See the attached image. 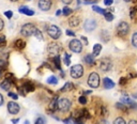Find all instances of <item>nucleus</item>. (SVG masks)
<instances>
[{"label":"nucleus","instance_id":"bb28decb","mask_svg":"<svg viewBox=\"0 0 137 124\" xmlns=\"http://www.w3.org/2000/svg\"><path fill=\"white\" fill-rule=\"evenodd\" d=\"M63 62H64V64L66 65H70L71 64V59H70V55H68V54H66L64 55V58H63Z\"/></svg>","mask_w":137,"mask_h":124},{"label":"nucleus","instance_id":"864d4df0","mask_svg":"<svg viewBox=\"0 0 137 124\" xmlns=\"http://www.w3.org/2000/svg\"><path fill=\"white\" fill-rule=\"evenodd\" d=\"M91 93V91H86V92H85V94H90Z\"/></svg>","mask_w":137,"mask_h":124},{"label":"nucleus","instance_id":"473e14b6","mask_svg":"<svg viewBox=\"0 0 137 124\" xmlns=\"http://www.w3.org/2000/svg\"><path fill=\"white\" fill-rule=\"evenodd\" d=\"M136 13H137V8H132L131 9V14H130L132 19H134L136 17Z\"/></svg>","mask_w":137,"mask_h":124},{"label":"nucleus","instance_id":"f257e3e1","mask_svg":"<svg viewBox=\"0 0 137 124\" xmlns=\"http://www.w3.org/2000/svg\"><path fill=\"white\" fill-rule=\"evenodd\" d=\"M35 30H37L35 26L33 24H30V22H29V24H25L22 27L21 33H22V35H24V37H30V35L34 34Z\"/></svg>","mask_w":137,"mask_h":124},{"label":"nucleus","instance_id":"de8ad7c7","mask_svg":"<svg viewBox=\"0 0 137 124\" xmlns=\"http://www.w3.org/2000/svg\"><path fill=\"white\" fill-rule=\"evenodd\" d=\"M126 83L125 78H121V80H120V84H123V83Z\"/></svg>","mask_w":137,"mask_h":124},{"label":"nucleus","instance_id":"72a5a7b5","mask_svg":"<svg viewBox=\"0 0 137 124\" xmlns=\"http://www.w3.org/2000/svg\"><path fill=\"white\" fill-rule=\"evenodd\" d=\"M71 88H72V83H68L64 84V87L61 89V91H68V90H70Z\"/></svg>","mask_w":137,"mask_h":124},{"label":"nucleus","instance_id":"b1692460","mask_svg":"<svg viewBox=\"0 0 137 124\" xmlns=\"http://www.w3.org/2000/svg\"><path fill=\"white\" fill-rule=\"evenodd\" d=\"M47 83H49V84H57L58 83V79H57L56 76H50L47 79Z\"/></svg>","mask_w":137,"mask_h":124},{"label":"nucleus","instance_id":"6e6d98bb","mask_svg":"<svg viewBox=\"0 0 137 124\" xmlns=\"http://www.w3.org/2000/svg\"><path fill=\"white\" fill-rule=\"evenodd\" d=\"M11 1H13V2H15V1H18V0H11Z\"/></svg>","mask_w":137,"mask_h":124},{"label":"nucleus","instance_id":"6ab92c4d","mask_svg":"<svg viewBox=\"0 0 137 124\" xmlns=\"http://www.w3.org/2000/svg\"><path fill=\"white\" fill-rule=\"evenodd\" d=\"M26 46V43H25V41H23V40H17L15 42V47L16 48H18V49H23Z\"/></svg>","mask_w":137,"mask_h":124},{"label":"nucleus","instance_id":"09e8293b","mask_svg":"<svg viewBox=\"0 0 137 124\" xmlns=\"http://www.w3.org/2000/svg\"><path fill=\"white\" fill-rule=\"evenodd\" d=\"M81 40H83V41H84V43H85V44H86V45L88 44V41H87V39H86V38H85V37H81Z\"/></svg>","mask_w":137,"mask_h":124},{"label":"nucleus","instance_id":"4be33fe9","mask_svg":"<svg viewBox=\"0 0 137 124\" xmlns=\"http://www.w3.org/2000/svg\"><path fill=\"white\" fill-rule=\"evenodd\" d=\"M54 62H55V66H56L58 70L61 71V62H60V57L59 56H56L54 57Z\"/></svg>","mask_w":137,"mask_h":124},{"label":"nucleus","instance_id":"0eeeda50","mask_svg":"<svg viewBox=\"0 0 137 124\" xmlns=\"http://www.w3.org/2000/svg\"><path fill=\"white\" fill-rule=\"evenodd\" d=\"M70 49L73 51V53H80L81 49H83V44L79 40L77 39H74L70 42Z\"/></svg>","mask_w":137,"mask_h":124},{"label":"nucleus","instance_id":"603ef678","mask_svg":"<svg viewBox=\"0 0 137 124\" xmlns=\"http://www.w3.org/2000/svg\"><path fill=\"white\" fill-rule=\"evenodd\" d=\"M12 122L14 123V124H16V123H18V119L16 120V119H14V120H12Z\"/></svg>","mask_w":137,"mask_h":124},{"label":"nucleus","instance_id":"f3484780","mask_svg":"<svg viewBox=\"0 0 137 124\" xmlns=\"http://www.w3.org/2000/svg\"><path fill=\"white\" fill-rule=\"evenodd\" d=\"M0 87H1L3 90H5V91H9L10 87H11V83H10V81H9L8 79H4V80H3L1 83H0Z\"/></svg>","mask_w":137,"mask_h":124},{"label":"nucleus","instance_id":"f03ea898","mask_svg":"<svg viewBox=\"0 0 137 124\" xmlns=\"http://www.w3.org/2000/svg\"><path fill=\"white\" fill-rule=\"evenodd\" d=\"M71 101L68 99H59L58 100V103H57V107L58 109L61 110V111L66 112V111H68L71 108Z\"/></svg>","mask_w":137,"mask_h":124},{"label":"nucleus","instance_id":"c85d7f7f","mask_svg":"<svg viewBox=\"0 0 137 124\" xmlns=\"http://www.w3.org/2000/svg\"><path fill=\"white\" fill-rule=\"evenodd\" d=\"M132 45L135 48H137V32H135L132 37Z\"/></svg>","mask_w":137,"mask_h":124},{"label":"nucleus","instance_id":"ea45409f","mask_svg":"<svg viewBox=\"0 0 137 124\" xmlns=\"http://www.w3.org/2000/svg\"><path fill=\"white\" fill-rule=\"evenodd\" d=\"M113 2H114V0H104V3H105V5H112L113 4Z\"/></svg>","mask_w":137,"mask_h":124},{"label":"nucleus","instance_id":"5fc2aeb1","mask_svg":"<svg viewBox=\"0 0 137 124\" xmlns=\"http://www.w3.org/2000/svg\"><path fill=\"white\" fill-rule=\"evenodd\" d=\"M25 124H29V121H26V122H25Z\"/></svg>","mask_w":137,"mask_h":124},{"label":"nucleus","instance_id":"c9c22d12","mask_svg":"<svg viewBox=\"0 0 137 124\" xmlns=\"http://www.w3.org/2000/svg\"><path fill=\"white\" fill-rule=\"evenodd\" d=\"M4 45H5V38L4 35H2V37H0V47L4 46Z\"/></svg>","mask_w":137,"mask_h":124},{"label":"nucleus","instance_id":"e433bc0d","mask_svg":"<svg viewBox=\"0 0 137 124\" xmlns=\"http://www.w3.org/2000/svg\"><path fill=\"white\" fill-rule=\"evenodd\" d=\"M35 124H45V121L43 118H38L37 121H35Z\"/></svg>","mask_w":137,"mask_h":124},{"label":"nucleus","instance_id":"ddd939ff","mask_svg":"<svg viewBox=\"0 0 137 124\" xmlns=\"http://www.w3.org/2000/svg\"><path fill=\"white\" fill-rule=\"evenodd\" d=\"M103 84H104V88H105V89H112V88L115 87V83L108 77H106L103 79Z\"/></svg>","mask_w":137,"mask_h":124},{"label":"nucleus","instance_id":"7c9ffc66","mask_svg":"<svg viewBox=\"0 0 137 124\" xmlns=\"http://www.w3.org/2000/svg\"><path fill=\"white\" fill-rule=\"evenodd\" d=\"M114 124H126V122H125V120L123 118L119 117V118H117L115 121H114Z\"/></svg>","mask_w":137,"mask_h":124},{"label":"nucleus","instance_id":"a878e982","mask_svg":"<svg viewBox=\"0 0 137 124\" xmlns=\"http://www.w3.org/2000/svg\"><path fill=\"white\" fill-rule=\"evenodd\" d=\"M72 12H73V10H72L71 8H68V6H66V8L63 9V11H62L64 16H68L70 14H72Z\"/></svg>","mask_w":137,"mask_h":124},{"label":"nucleus","instance_id":"20e7f679","mask_svg":"<svg viewBox=\"0 0 137 124\" xmlns=\"http://www.w3.org/2000/svg\"><path fill=\"white\" fill-rule=\"evenodd\" d=\"M47 34L49 35L51 39H54V40H58V39L61 37V30L57 26L51 25L47 28Z\"/></svg>","mask_w":137,"mask_h":124},{"label":"nucleus","instance_id":"2eb2a0df","mask_svg":"<svg viewBox=\"0 0 137 124\" xmlns=\"http://www.w3.org/2000/svg\"><path fill=\"white\" fill-rule=\"evenodd\" d=\"M85 62L89 65H93L94 64V56L93 55H90V54L87 55V56L85 57Z\"/></svg>","mask_w":137,"mask_h":124},{"label":"nucleus","instance_id":"c03bdc74","mask_svg":"<svg viewBox=\"0 0 137 124\" xmlns=\"http://www.w3.org/2000/svg\"><path fill=\"white\" fill-rule=\"evenodd\" d=\"M96 124H108V122H107L106 120H101V121H97Z\"/></svg>","mask_w":137,"mask_h":124},{"label":"nucleus","instance_id":"a18cd8bd","mask_svg":"<svg viewBox=\"0 0 137 124\" xmlns=\"http://www.w3.org/2000/svg\"><path fill=\"white\" fill-rule=\"evenodd\" d=\"M61 1H62L64 4H70V3L72 2V0H61Z\"/></svg>","mask_w":137,"mask_h":124},{"label":"nucleus","instance_id":"2f4dec72","mask_svg":"<svg viewBox=\"0 0 137 124\" xmlns=\"http://www.w3.org/2000/svg\"><path fill=\"white\" fill-rule=\"evenodd\" d=\"M34 37H37V39H39V40H43V34H42V32L40 30H35L34 32Z\"/></svg>","mask_w":137,"mask_h":124},{"label":"nucleus","instance_id":"a19ab883","mask_svg":"<svg viewBox=\"0 0 137 124\" xmlns=\"http://www.w3.org/2000/svg\"><path fill=\"white\" fill-rule=\"evenodd\" d=\"M67 35H70V37H75V33L73 31H71V30H67Z\"/></svg>","mask_w":137,"mask_h":124},{"label":"nucleus","instance_id":"9d476101","mask_svg":"<svg viewBox=\"0 0 137 124\" xmlns=\"http://www.w3.org/2000/svg\"><path fill=\"white\" fill-rule=\"evenodd\" d=\"M19 105L15 102H9L8 103V111L11 113V115H16V113L19 112Z\"/></svg>","mask_w":137,"mask_h":124},{"label":"nucleus","instance_id":"3c124183","mask_svg":"<svg viewBox=\"0 0 137 124\" xmlns=\"http://www.w3.org/2000/svg\"><path fill=\"white\" fill-rule=\"evenodd\" d=\"M129 124H137V121L136 120H131V121L129 122Z\"/></svg>","mask_w":137,"mask_h":124},{"label":"nucleus","instance_id":"37998d69","mask_svg":"<svg viewBox=\"0 0 137 124\" xmlns=\"http://www.w3.org/2000/svg\"><path fill=\"white\" fill-rule=\"evenodd\" d=\"M3 26H4V22H3V21H2L1 18H0V31H1L2 29H3Z\"/></svg>","mask_w":137,"mask_h":124},{"label":"nucleus","instance_id":"8fccbe9b","mask_svg":"<svg viewBox=\"0 0 137 124\" xmlns=\"http://www.w3.org/2000/svg\"><path fill=\"white\" fill-rule=\"evenodd\" d=\"M2 104H3V96L0 94V106H1Z\"/></svg>","mask_w":137,"mask_h":124},{"label":"nucleus","instance_id":"dca6fc26","mask_svg":"<svg viewBox=\"0 0 137 124\" xmlns=\"http://www.w3.org/2000/svg\"><path fill=\"white\" fill-rule=\"evenodd\" d=\"M101 50H102V45H101V44H95L93 46V56L94 57L99 56L100 53H101Z\"/></svg>","mask_w":137,"mask_h":124},{"label":"nucleus","instance_id":"4d7b16f0","mask_svg":"<svg viewBox=\"0 0 137 124\" xmlns=\"http://www.w3.org/2000/svg\"><path fill=\"white\" fill-rule=\"evenodd\" d=\"M0 75H1V67H0Z\"/></svg>","mask_w":137,"mask_h":124},{"label":"nucleus","instance_id":"423d86ee","mask_svg":"<svg viewBox=\"0 0 137 124\" xmlns=\"http://www.w3.org/2000/svg\"><path fill=\"white\" fill-rule=\"evenodd\" d=\"M71 76L73 78H79L84 74V67L80 64H75L71 67Z\"/></svg>","mask_w":137,"mask_h":124},{"label":"nucleus","instance_id":"f704fd0d","mask_svg":"<svg viewBox=\"0 0 137 124\" xmlns=\"http://www.w3.org/2000/svg\"><path fill=\"white\" fill-rule=\"evenodd\" d=\"M78 101H79V103L81 104V105H86V103H87L86 96H80L79 99H78Z\"/></svg>","mask_w":137,"mask_h":124},{"label":"nucleus","instance_id":"cd10ccee","mask_svg":"<svg viewBox=\"0 0 137 124\" xmlns=\"http://www.w3.org/2000/svg\"><path fill=\"white\" fill-rule=\"evenodd\" d=\"M104 16H105V19L107 21H112L114 19V15L112 14V13H109V12H106L105 14H104Z\"/></svg>","mask_w":137,"mask_h":124},{"label":"nucleus","instance_id":"aec40b11","mask_svg":"<svg viewBox=\"0 0 137 124\" xmlns=\"http://www.w3.org/2000/svg\"><path fill=\"white\" fill-rule=\"evenodd\" d=\"M120 102L123 103V104H125V105H130V104H131L133 101L130 99L128 95H123V96L121 97V100H120Z\"/></svg>","mask_w":137,"mask_h":124},{"label":"nucleus","instance_id":"5701e85b","mask_svg":"<svg viewBox=\"0 0 137 124\" xmlns=\"http://www.w3.org/2000/svg\"><path fill=\"white\" fill-rule=\"evenodd\" d=\"M92 10H93L94 12L99 13V14H103V15L106 13L105 10H103L102 8H100V6H97V5H93V6H92Z\"/></svg>","mask_w":137,"mask_h":124},{"label":"nucleus","instance_id":"393cba45","mask_svg":"<svg viewBox=\"0 0 137 124\" xmlns=\"http://www.w3.org/2000/svg\"><path fill=\"white\" fill-rule=\"evenodd\" d=\"M24 89L26 90V92H27V91H33L34 90V86L32 83H25Z\"/></svg>","mask_w":137,"mask_h":124},{"label":"nucleus","instance_id":"4c0bfd02","mask_svg":"<svg viewBox=\"0 0 137 124\" xmlns=\"http://www.w3.org/2000/svg\"><path fill=\"white\" fill-rule=\"evenodd\" d=\"M9 96H10V97H12L13 100H17V99H18L17 94H15V93H12V92H9Z\"/></svg>","mask_w":137,"mask_h":124},{"label":"nucleus","instance_id":"9b49d317","mask_svg":"<svg viewBox=\"0 0 137 124\" xmlns=\"http://www.w3.org/2000/svg\"><path fill=\"white\" fill-rule=\"evenodd\" d=\"M85 30L90 32V31H93L94 29L96 28V21L94 19H87L86 22H85Z\"/></svg>","mask_w":137,"mask_h":124},{"label":"nucleus","instance_id":"412c9836","mask_svg":"<svg viewBox=\"0 0 137 124\" xmlns=\"http://www.w3.org/2000/svg\"><path fill=\"white\" fill-rule=\"evenodd\" d=\"M116 107L118 109H120V110H122V111H125V112H128V107H126V105L125 104H123V103H117L116 104Z\"/></svg>","mask_w":137,"mask_h":124},{"label":"nucleus","instance_id":"13d9d810","mask_svg":"<svg viewBox=\"0 0 137 124\" xmlns=\"http://www.w3.org/2000/svg\"><path fill=\"white\" fill-rule=\"evenodd\" d=\"M85 1H90V0H85Z\"/></svg>","mask_w":137,"mask_h":124},{"label":"nucleus","instance_id":"1a4fd4ad","mask_svg":"<svg viewBox=\"0 0 137 124\" xmlns=\"http://www.w3.org/2000/svg\"><path fill=\"white\" fill-rule=\"evenodd\" d=\"M112 66H113L112 61H110L109 59H107V58H104V59H102V60L100 61V68L103 72H108V71H110Z\"/></svg>","mask_w":137,"mask_h":124},{"label":"nucleus","instance_id":"79ce46f5","mask_svg":"<svg viewBox=\"0 0 137 124\" xmlns=\"http://www.w3.org/2000/svg\"><path fill=\"white\" fill-rule=\"evenodd\" d=\"M130 107H131V108H134V109H137V104L135 103V102H132L131 104H130L129 105Z\"/></svg>","mask_w":137,"mask_h":124},{"label":"nucleus","instance_id":"6e6552de","mask_svg":"<svg viewBox=\"0 0 137 124\" xmlns=\"http://www.w3.org/2000/svg\"><path fill=\"white\" fill-rule=\"evenodd\" d=\"M47 50H48V53H49L51 56L56 57V56L59 55L60 50H61V47H60V45L57 44V43H50L49 45H48V47H47Z\"/></svg>","mask_w":137,"mask_h":124},{"label":"nucleus","instance_id":"7ed1b4c3","mask_svg":"<svg viewBox=\"0 0 137 124\" xmlns=\"http://www.w3.org/2000/svg\"><path fill=\"white\" fill-rule=\"evenodd\" d=\"M130 32V26L126 21H121L117 27V33L119 37H125Z\"/></svg>","mask_w":137,"mask_h":124},{"label":"nucleus","instance_id":"a211bd4d","mask_svg":"<svg viewBox=\"0 0 137 124\" xmlns=\"http://www.w3.org/2000/svg\"><path fill=\"white\" fill-rule=\"evenodd\" d=\"M68 24H70L71 27H77L79 25V19L77 17H72L71 19H68Z\"/></svg>","mask_w":137,"mask_h":124},{"label":"nucleus","instance_id":"4468645a","mask_svg":"<svg viewBox=\"0 0 137 124\" xmlns=\"http://www.w3.org/2000/svg\"><path fill=\"white\" fill-rule=\"evenodd\" d=\"M19 12H21L22 14H26L28 16L34 15V11H32V10L29 9L28 6H21V8H19Z\"/></svg>","mask_w":137,"mask_h":124},{"label":"nucleus","instance_id":"49530a36","mask_svg":"<svg viewBox=\"0 0 137 124\" xmlns=\"http://www.w3.org/2000/svg\"><path fill=\"white\" fill-rule=\"evenodd\" d=\"M61 14H63V13H62V11H61V10H58V11L56 12V15H57V16H59V15H61Z\"/></svg>","mask_w":137,"mask_h":124},{"label":"nucleus","instance_id":"f8f14e48","mask_svg":"<svg viewBox=\"0 0 137 124\" xmlns=\"http://www.w3.org/2000/svg\"><path fill=\"white\" fill-rule=\"evenodd\" d=\"M39 8L42 11H48L51 8V0H39Z\"/></svg>","mask_w":137,"mask_h":124},{"label":"nucleus","instance_id":"58836bf2","mask_svg":"<svg viewBox=\"0 0 137 124\" xmlns=\"http://www.w3.org/2000/svg\"><path fill=\"white\" fill-rule=\"evenodd\" d=\"M4 15L8 18H11L12 16H13V13H12V11H6V12H4Z\"/></svg>","mask_w":137,"mask_h":124},{"label":"nucleus","instance_id":"c756f323","mask_svg":"<svg viewBox=\"0 0 137 124\" xmlns=\"http://www.w3.org/2000/svg\"><path fill=\"white\" fill-rule=\"evenodd\" d=\"M57 103H58V100H57V99H55V100L53 101V102L50 103V105H49V108H50L51 110H53V111H54V110L56 109V108H58V107H57Z\"/></svg>","mask_w":137,"mask_h":124},{"label":"nucleus","instance_id":"39448f33","mask_svg":"<svg viewBox=\"0 0 137 124\" xmlns=\"http://www.w3.org/2000/svg\"><path fill=\"white\" fill-rule=\"evenodd\" d=\"M88 84L91 88H97L100 86V76L97 73H91L88 77Z\"/></svg>","mask_w":137,"mask_h":124}]
</instances>
